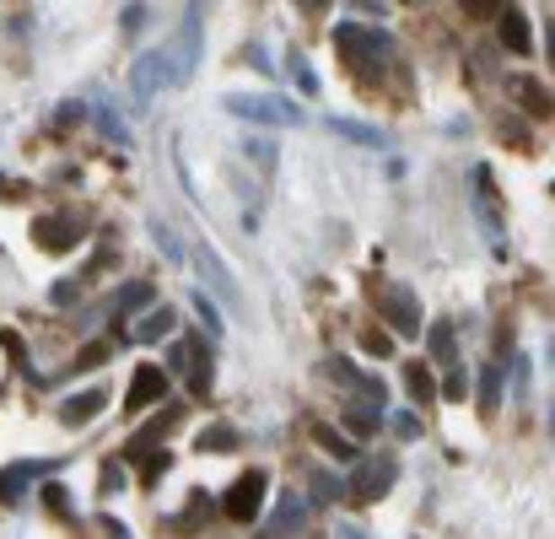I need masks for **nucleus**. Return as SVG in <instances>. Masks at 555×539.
<instances>
[{"instance_id": "f257e3e1", "label": "nucleus", "mask_w": 555, "mask_h": 539, "mask_svg": "<svg viewBox=\"0 0 555 539\" xmlns=\"http://www.w3.org/2000/svg\"><path fill=\"white\" fill-rule=\"evenodd\" d=\"M335 49H340V54H351V59H356V65L367 70V65H383V59L394 54V38H389L383 27H362V22H340V27H335Z\"/></svg>"}, {"instance_id": "f03ea898", "label": "nucleus", "mask_w": 555, "mask_h": 539, "mask_svg": "<svg viewBox=\"0 0 555 539\" xmlns=\"http://www.w3.org/2000/svg\"><path fill=\"white\" fill-rule=\"evenodd\" d=\"M227 113L237 119H254V124H302V108L286 103V97H254V92H227L221 97Z\"/></svg>"}, {"instance_id": "7ed1b4c3", "label": "nucleus", "mask_w": 555, "mask_h": 539, "mask_svg": "<svg viewBox=\"0 0 555 539\" xmlns=\"http://www.w3.org/2000/svg\"><path fill=\"white\" fill-rule=\"evenodd\" d=\"M264 491H270L264 470H243V475L232 481V491H227L221 513H227V518H237V524H254V518H259V508H264Z\"/></svg>"}, {"instance_id": "20e7f679", "label": "nucleus", "mask_w": 555, "mask_h": 539, "mask_svg": "<svg viewBox=\"0 0 555 539\" xmlns=\"http://www.w3.org/2000/svg\"><path fill=\"white\" fill-rule=\"evenodd\" d=\"M194 270H200V281H205V292H210L216 302H227V308H232V302L243 297V292H237V281H232V270L216 259V248H210V243H194Z\"/></svg>"}, {"instance_id": "39448f33", "label": "nucleus", "mask_w": 555, "mask_h": 539, "mask_svg": "<svg viewBox=\"0 0 555 539\" xmlns=\"http://www.w3.org/2000/svg\"><path fill=\"white\" fill-rule=\"evenodd\" d=\"M194 65H200V0L189 5V16H184V32H178V54H173V86H184V81L194 76Z\"/></svg>"}, {"instance_id": "423d86ee", "label": "nucleus", "mask_w": 555, "mask_h": 539, "mask_svg": "<svg viewBox=\"0 0 555 539\" xmlns=\"http://www.w3.org/2000/svg\"><path fill=\"white\" fill-rule=\"evenodd\" d=\"M162 86H173V54H167V49L140 54V59H135V97H157Z\"/></svg>"}, {"instance_id": "0eeeda50", "label": "nucleus", "mask_w": 555, "mask_h": 539, "mask_svg": "<svg viewBox=\"0 0 555 539\" xmlns=\"http://www.w3.org/2000/svg\"><path fill=\"white\" fill-rule=\"evenodd\" d=\"M378 313H383L399 335H421V302H416V292H399V286L383 292V297H378Z\"/></svg>"}, {"instance_id": "6e6552de", "label": "nucleus", "mask_w": 555, "mask_h": 539, "mask_svg": "<svg viewBox=\"0 0 555 539\" xmlns=\"http://www.w3.org/2000/svg\"><path fill=\"white\" fill-rule=\"evenodd\" d=\"M162 394H167V373L146 362V367H135V383H130V400H124V410H130V416H140V410H146V405H157Z\"/></svg>"}, {"instance_id": "1a4fd4ad", "label": "nucleus", "mask_w": 555, "mask_h": 539, "mask_svg": "<svg viewBox=\"0 0 555 539\" xmlns=\"http://www.w3.org/2000/svg\"><path fill=\"white\" fill-rule=\"evenodd\" d=\"M32 238H38V248L65 254V248L81 238V221H70V216H38V221H32Z\"/></svg>"}, {"instance_id": "9d476101", "label": "nucleus", "mask_w": 555, "mask_h": 539, "mask_svg": "<svg viewBox=\"0 0 555 539\" xmlns=\"http://www.w3.org/2000/svg\"><path fill=\"white\" fill-rule=\"evenodd\" d=\"M497 27H502V43H507L513 54H529V49H534V38H529V16H524L513 0H502V11H497Z\"/></svg>"}, {"instance_id": "9b49d317", "label": "nucleus", "mask_w": 555, "mask_h": 539, "mask_svg": "<svg viewBox=\"0 0 555 539\" xmlns=\"http://www.w3.org/2000/svg\"><path fill=\"white\" fill-rule=\"evenodd\" d=\"M394 475H399V470H394V459H372V464H362V470H356L351 491H356V497H383V491L394 486Z\"/></svg>"}, {"instance_id": "f8f14e48", "label": "nucleus", "mask_w": 555, "mask_h": 539, "mask_svg": "<svg viewBox=\"0 0 555 539\" xmlns=\"http://www.w3.org/2000/svg\"><path fill=\"white\" fill-rule=\"evenodd\" d=\"M513 97H518L534 119H551V92H545L534 76H518V81H513Z\"/></svg>"}, {"instance_id": "ddd939ff", "label": "nucleus", "mask_w": 555, "mask_h": 539, "mask_svg": "<svg viewBox=\"0 0 555 539\" xmlns=\"http://www.w3.org/2000/svg\"><path fill=\"white\" fill-rule=\"evenodd\" d=\"M324 124H329L335 135H345V140H356V146H383V140H389V135H383L378 124H356V119H340V113H329Z\"/></svg>"}, {"instance_id": "4468645a", "label": "nucleus", "mask_w": 555, "mask_h": 539, "mask_svg": "<svg viewBox=\"0 0 555 539\" xmlns=\"http://www.w3.org/2000/svg\"><path fill=\"white\" fill-rule=\"evenodd\" d=\"M103 405H108V400H103V389H86V394H76V400H65V410H59V416H65L70 427H81V421H92V416H97Z\"/></svg>"}, {"instance_id": "2eb2a0df", "label": "nucleus", "mask_w": 555, "mask_h": 539, "mask_svg": "<svg viewBox=\"0 0 555 539\" xmlns=\"http://www.w3.org/2000/svg\"><path fill=\"white\" fill-rule=\"evenodd\" d=\"M345 427H351V437H372V432L383 427V416H378V405L367 400V405H351V410H345Z\"/></svg>"}, {"instance_id": "dca6fc26", "label": "nucleus", "mask_w": 555, "mask_h": 539, "mask_svg": "<svg viewBox=\"0 0 555 539\" xmlns=\"http://www.w3.org/2000/svg\"><path fill=\"white\" fill-rule=\"evenodd\" d=\"M167 335H173V308L146 313V319H140V329H135V340H167Z\"/></svg>"}, {"instance_id": "f3484780", "label": "nucleus", "mask_w": 555, "mask_h": 539, "mask_svg": "<svg viewBox=\"0 0 555 539\" xmlns=\"http://www.w3.org/2000/svg\"><path fill=\"white\" fill-rule=\"evenodd\" d=\"M426 340H432V356H437V362H459V346H453V324H448V319H443V324H432V335H426Z\"/></svg>"}, {"instance_id": "a211bd4d", "label": "nucleus", "mask_w": 555, "mask_h": 539, "mask_svg": "<svg viewBox=\"0 0 555 539\" xmlns=\"http://www.w3.org/2000/svg\"><path fill=\"white\" fill-rule=\"evenodd\" d=\"M443 400H470V373H464V362H448V378H443V389H437Z\"/></svg>"}, {"instance_id": "6ab92c4d", "label": "nucleus", "mask_w": 555, "mask_h": 539, "mask_svg": "<svg viewBox=\"0 0 555 539\" xmlns=\"http://www.w3.org/2000/svg\"><path fill=\"white\" fill-rule=\"evenodd\" d=\"M405 383H410V400H432L437 389H432V367L426 362H410L405 367Z\"/></svg>"}, {"instance_id": "aec40b11", "label": "nucleus", "mask_w": 555, "mask_h": 539, "mask_svg": "<svg viewBox=\"0 0 555 539\" xmlns=\"http://www.w3.org/2000/svg\"><path fill=\"white\" fill-rule=\"evenodd\" d=\"M200 448H205V454H227V448H237V427H210V432H200Z\"/></svg>"}, {"instance_id": "412c9836", "label": "nucleus", "mask_w": 555, "mask_h": 539, "mask_svg": "<svg viewBox=\"0 0 555 539\" xmlns=\"http://www.w3.org/2000/svg\"><path fill=\"white\" fill-rule=\"evenodd\" d=\"M318 448H324V454H335V459H356V443H351V437H340L335 427H318Z\"/></svg>"}, {"instance_id": "4be33fe9", "label": "nucleus", "mask_w": 555, "mask_h": 539, "mask_svg": "<svg viewBox=\"0 0 555 539\" xmlns=\"http://www.w3.org/2000/svg\"><path fill=\"white\" fill-rule=\"evenodd\" d=\"M32 475H43V464H16L11 475H0V502H11V497H16V486H22V481H32Z\"/></svg>"}, {"instance_id": "5701e85b", "label": "nucleus", "mask_w": 555, "mask_h": 539, "mask_svg": "<svg viewBox=\"0 0 555 539\" xmlns=\"http://www.w3.org/2000/svg\"><path fill=\"white\" fill-rule=\"evenodd\" d=\"M194 319H200L210 335H221V329H227V324H221V308H216L210 297H194Z\"/></svg>"}, {"instance_id": "b1692460", "label": "nucleus", "mask_w": 555, "mask_h": 539, "mask_svg": "<svg viewBox=\"0 0 555 539\" xmlns=\"http://www.w3.org/2000/svg\"><path fill=\"white\" fill-rule=\"evenodd\" d=\"M362 351H367L372 362H389V356H394V340L378 335V329H367V335H362Z\"/></svg>"}, {"instance_id": "393cba45", "label": "nucleus", "mask_w": 555, "mask_h": 539, "mask_svg": "<svg viewBox=\"0 0 555 539\" xmlns=\"http://www.w3.org/2000/svg\"><path fill=\"white\" fill-rule=\"evenodd\" d=\"M480 378H486V383H480V405L497 410V400H502V367H486Z\"/></svg>"}, {"instance_id": "a878e982", "label": "nucleus", "mask_w": 555, "mask_h": 539, "mask_svg": "<svg viewBox=\"0 0 555 539\" xmlns=\"http://www.w3.org/2000/svg\"><path fill=\"white\" fill-rule=\"evenodd\" d=\"M340 497H345V486L335 475H313V502H340Z\"/></svg>"}, {"instance_id": "bb28decb", "label": "nucleus", "mask_w": 555, "mask_h": 539, "mask_svg": "<svg viewBox=\"0 0 555 539\" xmlns=\"http://www.w3.org/2000/svg\"><path fill=\"white\" fill-rule=\"evenodd\" d=\"M146 302H151V286H146V281H130V286H124V297H119V308H124V313H130V308H146Z\"/></svg>"}, {"instance_id": "cd10ccee", "label": "nucleus", "mask_w": 555, "mask_h": 539, "mask_svg": "<svg viewBox=\"0 0 555 539\" xmlns=\"http://www.w3.org/2000/svg\"><path fill=\"white\" fill-rule=\"evenodd\" d=\"M389 421H394V432H399L405 443H416V437H421V416H416V410H399V416H389Z\"/></svg>"}, {"instance_id": "c85d7f7f", "label": "nucleus", "mask_w": 555, "mask_h": 539, "mask_svg": "<svg viewBox=\"0 0 555 539\" xmlns=\"http://www.w3.org/2000/svg\"><path fill=\"white\" fill-rule=\"evenodd\" d=\"M291 70H297V86H302V92H318V76H313V65H308L297 49H291Z\"/></svg>"}, {"instance_id": "c756f323", "label": "nucleus", "mask_w": 555, "mask_h": 539, "mask_svg": "<svg viewBox=\"0 0 555 539\" xmlns=\"http://www.w3.org/2000/svg\"><path fill=\"white\" fill-rule=\"evenodd\" d=\"M43 502H49V513H54V518H70V497H65L59 486H43Z\"/></svg>"}, {"instance_id": "7c9ffc66", "label": "nucleus", "mask_w": 555, "mask_h": 539, "mask_svg": "<svg viewBox=\"0 0 555 539\" xmlns=\"http://www.w3.org/2000/svg\"><path fill=\"white\" fill-rule=\"evenodd\" d=\"M464 5V16H497L502 11V0H459Z\"/></svg>"}, {"instance_id": "2f4dec72", "label": "nucleus", "mask_w": 555, "mask_h": 539, "mask_svg": "<svg viewBox=\"0 0 555 539\" xmlns=\"http://www.w3.org/2000/svg\"><path fill=\"white\" fill-rule=\"evenodd\" d=\"M167 464H173V459H167V454L157 448V454L146 459V481H162V475H167Z\"/></svg>"}, {"instance_id": "473e14b6", "label": "nucleus", "mask_w": 555, "mask_h": 539, "mask_svg": "<svg viewBox=\"0 0 555 539\" xmlns=\"http://www.w3.org/2000/svg\"><path fill=\"white\" fill-rule=\"evenodd\" d=\"M140 27H146V5H130L124 11V32H140Z\"/></svg>"}, {"instance_id": "72a5a7b5", "label": "nucleus", "mask_w": 555, "mask_h": 539, "mask_svg": "<svg viewBox=\"0 0 555 539\" xmlns=\"http://www.w3.org/2000/svg\"><path fill=\"white\" fill-rule=\"evenodd\" d=\"M103 356H108V346H86V351H81V356H76V367H97V362H103Z\"/></svg>"}, {"instance_id": "f704fd0d", "label": "nucleus", "mask_w": 555, "mask_h": 539, "mask_svg": "<svg viewBox=\"0 0 555 539\" xmlns=\"http://www.w3.org/2000/svg\"><path fill=\"white\" fill-rule=\"evenodd\" d=\"M297 5H302V11H324L329 0H297Z\"/></svg>"}, {"instance_id": "c9c22d12", "label": "nucleus", "mask_w": 555, "mask_h": 539, "mask_svg": "<svg viewBox=\"0 0 555 539\" xmlns=\"http://www.w3.org/2000/svg\"><path fill=\"white\" fill-rule=\"evenodd\" d=\"M405 5H416V0H405Z\"/></svg>"}]
</instances>
